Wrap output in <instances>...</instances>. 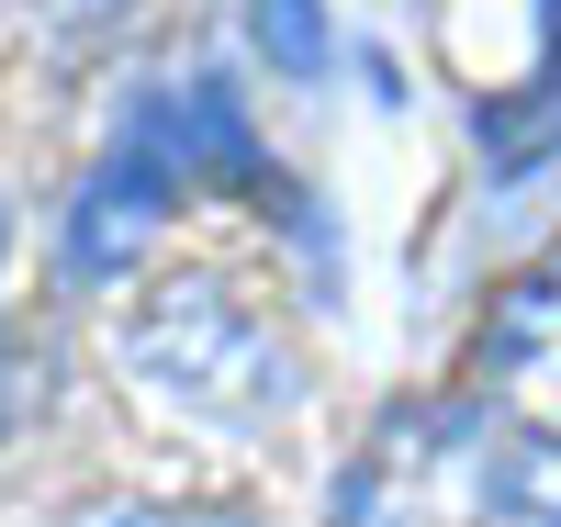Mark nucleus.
I'll use <instances>...</instances> for the list:
<instances>
[{
	"label": "nucleus",
	"mask_w": 561,
	"mask_h": 527,
	"mask_svg": "<svg viewBox=\"0 0 561 527\" xmlns=\"http://www.w3.org/2000/svg\"><path fill=\"white\" fill-rule=\"evenodd\" d=\"M113 370L147 415L203 426V438H270L304 404V359L280 314L225 270H158L113 314Z\"/></svg>",
	"instance_id": "nucleus-1"
},
{
	"label": "nucleus",
	"mask_w": 561,
	"mask_h": 527,
	"mask_svg": "<svg viewBox=\"0 0 561 527\" xmlns=\"http://www.w3.org/2000/svg\"><path fill=\"white\" fill-rule=\"evenodd\" d=\"M483 505H494V426L472 393L393 404L337 483V527H472Z\"/></svg>",
	"instance_id": "nucleus-2"
},
{
	"label": "nucleus",
	"mask_w": 561,
	"mask_h": 527,
	"mask_svg": "<svg viewBox=\"0 0 561 527\" xmlns=\"http://www.w3.org/2000/svg\"><path fill=\"white\" fill-rule=\"evenodd\" d=\"M472 404L494 415V460L528 471L539 494H561V248L483 303Z\"/></svg>",
	"instance_id": "nucleus-3"
},
{
	"label": "nucleus",
	"mask_w": 561,
	"mask_h": 527,
	"mask_svg": "<svg viewBox=\"0 0 561 527\" xmlns=\"http://www.w3.org/2000/svg\"><path fill=\"white\" fill-rule=\"evenodd\" d=\"M180 203V113L147 102L124 135H113V158L79 180V203H68V236H57V270L68 280H113L158 248V225Z\"/></svg>",
	"instance_id": "nucleus-4"
},
{
	"label": "nucleus",
	"mask_w": 561,
	"mask_h": 527,
	"mask_svg": "<svg viewBox=\"0 0 561 527\" xmlns=\"http://www.w3.org/2000/svg\"><path fill=\"white\" fill-rule=\"evenodd\" d=\"M169 113H180V147H192V158H203V169H214L225 191H259V180H270V158H259L248 113L225 102V79H192V90H180Z\"/></svg>",
	"instance_id": "nucleus-5"
},
{
	"label": "nucleus",
	"mask_w": 561,
	"mask_h": 527,
	"mask_svg": "<svg viewBox=\"0 0 561 527\" xmlns=\"http://www.w3.org/2000/svg\"><path fill=\"white\" fill-rule=\"evenodd\" d=\"M248 34H259L270 68L325 79V0H248Z\"/></svg>",
	"instance_id": "nucleus-6"
},
{
	"label": "nucleus",
	"mask_w": 561,
	"mask_h": 527,
	"mask_svg": "<svg viewBox=\"0 0 561 527\" xmlns=\"http://www.w3.org/2000/svg\"><path fill=\"white\" fill-rule=\"evenodd\" d=\"M68 527H270L259 505H158V494H113V505H79Z\"/></svg>",
	"instance_id": "nucleus-7"
}]
</instances>
